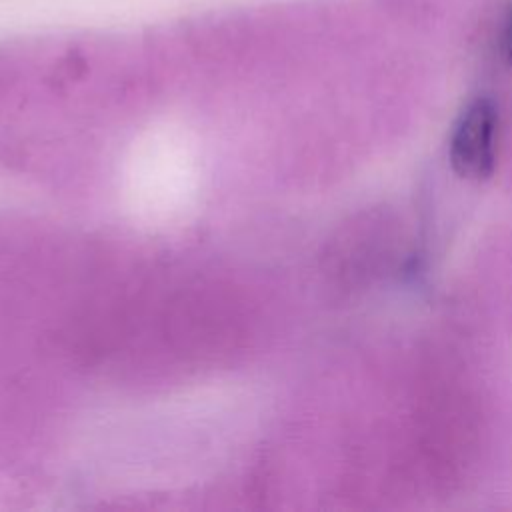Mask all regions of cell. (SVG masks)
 <instances>
[{
	"mask_svg": "<svg viewBox=\"0 0 512 512\" xmlns=\"http://www.w3.org/2000/svg\"><path fill=\"white\" fill-rule=\"evenodd\" d=\"M498 108L492 98L478 96L460 112L450 136V166L472 182L488 180L496 166Z\"/></svg>",
	"mask_w": 512,
	"mask_h": 512,
	"instance_id": "2",
	"label": "cell"
},
{
	"mask_svg": "<svg viewBox=\"0 0 512 512\" xmlns=\"http://www.w3.org/2000/svg\"><path fill=\"white\" fill-rule=\"evenodd\" d=\"M196 176V156L186 136H146L134 150L128 194L140 214L166 222L190 206Z\"/></svg>",
	"mask_w": 512,
	"mask_h": 512,
	"instance_id": "1",
	"label": "cell"
},
{
	"mask_svg": "<svg viewBox=\"0 0 512 512\" xmlns=\"http://www.w3.org/2000/svg\"><path fill=\"white\" fill-rule=\"evenodd\" d=\"M502 46H504V54H506L508 62L512 64V10H510V14H508V20H506V26H504Z\"/></svg>",
	"mask_w": 512,
	"mask_h": 512,
	"instance_id": "3",
	"label": "cell"
}]
</instances>
